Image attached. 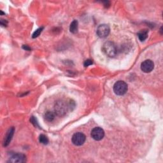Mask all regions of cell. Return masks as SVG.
<instances>
[{
	"instance_id": "cell-1",
	"label": "cell",
	"mask_w": 163,
	"mask_h": 163,
	"mask_svg": "<svg viewBox=\"0 0 163 163\" xmlns=\"http://www.w3.org/2000/svg\"><path fill=\"white\" fill-rule=\"evenodd\" d=\"M70 107V104H68L63 100H59L55 104L54 111L57 116L63 117L68 112V110Z\"/></svg>"
},
{
	"instance_id": "cell-2",
	"label": "cell",
	"mask_w": 163,
	"mask_h": 163,
	"mask_svg": "<svg viewBox=\"0 0 163 163\" xmlns=\"http://www.w3.org/2000/svg\"><path fill=\"white\" fill-rule=\"evenodd\" d=\"M102 50L105 55L110 57H114L118 53L117 48L113 42H105L102 47Z\"/></svg>"
},
{
	"instance_id": "cell-3",
	"label": "cell",
	"mask_w": 163,
	"mask_h": 163,
	"mask_svg": "<svg viewBox=\"0 0 163 163\" xmlns=\"http://www.w3.org/2000/svg\"><path fill=\"white\" fill-rule=\"evenodd\" d=\"M128 90L127 84L125 82L119 80L117 81L113 85V91L118 96H122L125 94Z\"/></svg>"
},
{
	"instance_id": "cell-4",
	"label": "cell",
	"mask_w": 163,
	"mask_h": 163,
	"mask_svg": "<svg viewBox=\"0 0 163 163\" xmlns=\"http://www.w3.org/2000/svg\"><path fill=\"white\" fill-rule=\"evenodd\" d=\"M86 140L85 135L84 133L78 132L75 133L71 138L72 143L76 146H81L85 143Z\"/></svg>"
},
{
	"instance_id": "cell-5",
	"label": "cell",
	"mask_w": 163,
	"mask_h": 163,
	"mask_svg": "<svg viewBox=\"0 0 163 163\" xmlns=\"http://www.w3.org/2000/svg\"><path fill=\"white\" fill-rule=\"evenodd\" d=\"M91 137H92L94 140L96 141H99L102 140L104 136V131L102 128L99 127H94L90 133Z\"/></svg>"
},
{
	"instance_id": "cell-6",
	"label": "cell",
	"mask_w": 163,
	"mask_h": 163,
	"mask_svg": "<svg viewBox=\"0 0 163 163\" xmlns=\"http://www.w3.org/2000/svg\"><path fill=\"white\" fill-rule=\"evenodd\" d=\"M110 31V28L107 24H101L97 28L96 33L99 37L105 38L108 36Z\"/></svg>"
},
{
	"instance_id": "cell-7",
	"label": "cell",
	"mask_w": 163,
	"mask_h": 163,
	"mask_svg": "<svg viewBox=\"0 0 163 163\" xmlns=\"http://www.w3.org/2000/svg\"><path fill=\"white\" fill-rule=\"evenodd\" d=\"M154 64L153 63V61L147 59L145 61H143L141 64V70L144 73H150L154 70Z\"/></svg>"
},
{
	"instance_id": "cell-8",
	"label": "cell",
	"mask_w": 163,
	"mask_h": 163,
	"mask_svg": "<svg viewBox=\"0 0 163 163\" xmlns=\"http://www.w3.org/2000/svg\"><path fill=\"white\" fill-rule=\"evenodd\" d=\"M26 161V157L24 154H21V153H17V154H13L12 157H10L9 160L8 162H13V163H16V162H19V163H22V162H25Z\"/></svg>"
},
{
	"instance_id": "cell-9",
	"label": "cell",
	"mask_w": 163,
	"mask_h": 163,
	"mask_svg": "<svg viewBox=\"0 0 163 163\" xmlns=\"http://www.w3.org/2000/svg\"><path fill=\"white\" fill-rule=\"evenodd\" d=\"M14 132H15V128H14L13 127H12L8 129L7 133V135L4 139V142H3L4 147H7L10 144V143L12 137L13 136Z\"/></svg>"
},
{
	"instance_id": "cell-10",
	"label": "cell",
	"mask_w": 163,
	"mask_h": 163,
	"mask_svg": "<svg viewBox=\"0 0 163 163\" xmlns=\"http://www.w3.org/2000/svg\"><path fill=\"white\" fill-rule=\"evenodd\" d=\"M148 31L147 30H141L138 33V36L139 40H140L141 41H145L148 37Z\"/></svg>"
},
{
	"instance_id": "cell-11",
	"label": "cell",
	"mask_w": 163,
	"mask_h": 163,
	"mask_svg": "<svg viewBox=\"0 0 163 163\" xmlns=\"http://www.w3.org/2000/svg\"><path fill=\"white\" fill-rule=\"evenodd\" d=\"M78 27H79V23L78 21L74 20L71 23L70 26V31L71 33L75 34L78 31Z\"/></svg>"
},
{
	"instance_id": "cell-12",
	"label": "cell",
	"mask_w": 163,
	"mask_h": 163,
	"mask_svg": "<svg viewBox=\"0 0 163 163\" xmlns=\"http://www.w3.org/2000/svg\"><path fill=\"white\" fill-rule=\"evenodd\" d=\"M45 119L47 121L52 122L55 118V114L50 111H47L44 115Z\"/></svg>"
},
{
	"instance_id": "cell-13",
	"label": "cell",
	"mask_w": 163,
	"mask_h": 163,
	"mask_svg": "<svg viewBox=\"0 0 163 163\" xmlns=\"http://www.w3.org/2000/svg\"><path fill=\"white\" fill-rule=\"evenodd\" d=\"M39 141L41 143L44 145H47L48 143H49V138H47V136L44 135H41L39 137Z\"/></svg>"
},
{
	"instance_id": "cell-14",
	"label": "cell",
	"mask_w": 163,
	"mask_h": 163,
	"mask_svg": "<svg viewBox=\"0 0 163 163\" xmlns=\"http://www.w3.org/2000/svg\"><path fill=\"white\" fill-rule=\"evenodd\" d=\"M43 29H44V27L38 28V30H36L34 33H33L32 37H33V38H35L38 37V36H39V35H40V33H41V31H42V30H43Z\"/></svg>"
},
{
	"instance_id": "cell-15",
	"label": "cell",
	"mask_w": 163,
	"mask_h": 163,
	"mask_svg": "<svg viewBox=\"0 0 163 163\" xmlns=\"http://www.w3.org/2000/svg\"><path fill=\"white\" fill-rule=\"evenodd\" d=\"M30 121L33 124V126H35V127H39V124H38V122L37 121V120H36V119L35 117L32 116L31 117V119H30Z\"/></svg>"
},
{
	"instance_id": "cell-16",
	"label": "cell",
	"mask_w": 163,
	"mask_h": 163,
	"mask_svg": "<svg viewBox=\"0 0 163 163\" xmlns=\"http://www.w3.org/2000/svg\"><path fill=\"white\" fill-rule=\"evenodd\" d=\"M93 61L92 60H90V59H87V60H86L85 61V63H84V66L85 67H87L91 64H93Z\"/></svg>"
},
{
	"instance_id": "cell-17",
	"label": "cell",
	"mask_w": 163,
	"mask_h": 163,
	"mask_svg": "<svg viewBox=\"0 0 163 163\" xmlns=\"http://www.w3.org/2000/svg\"><path fill=\"white\" fill-rule=\"evenodd\" d=\"M1 26H5L7 25V21L6 20H3V19H1Z\"/></svg>"
},
{
	"instance_id": "cell-18",
	"label": "cell",
	"mask_w": 163,
	"mask_h": 163,
	"mask_svg": "<svg viewBox=\"0 0 163 163\" xmlns=\"http://www.w3.org/2000/svg\"><path fill=\"white\" fill-rule=\"evenodd\" d=\"M23 48L25 50H30L31 49L30 47H29L27 45H23Z\"/></svg>"
}]
</instances>
